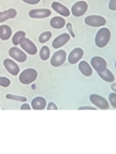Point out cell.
<instances>
[{"instance_id": "obj_1", "label": "cell", "mask_w": 116, "mask_h": 154, "mask_svg": "<svg viewBox=\"0 0 116 154\" xmlns=\"http://www.w3.org/2000/svg\"><path fill=\"white\" fill-rule=\"evenodd\" d=\"M111 32L108 28H100L95 35V44L98 48H105L109 43Z\"/></svg>"}, {"instance_id": "obj_2", "label": "cell", "mask_w": 116, "mask_h": 154, "mask_svg": "<svg viewBox=\"0 0 116 154\" xmlns=\"http://www.w3.org/2000/svg\"><path fill=\"white\" fill-rule=\"evenodd\" d=\"M37 75H39V73L35 69H26L20 73L19 80L23 85H30L37 79Z\"/></svg>"}, {"instance_id": "obj_3", "label": "cell", "mask_w": 116, "mask_h": 154, "mask_svg": "<svg viewBox=\"0 0 116 154\" xmlns=\"http://www.w3.org/2000/svg\"><path fill=\"white\" fill-rule=\"evenodd\" d=\"M89 101L95 106V108L103 109V110H107V109L110 108L108 101L106 100L105 97L98 95V94H92V95H89Z\"/></svg>"}, {"instance_id": "obj_4", "label": "cell", "mask_w": 116, "mask_h": 154, "mask_svg": "<svg viewBox=\"0 0 116 154\" xmlns=\"http://www.w3.org/2000/svg\"><path fill=\"white\" fill-rule=\"evenodd\" d=\"M87 8H88V5L85 0H79L72 6L71 13L76 17H79V16H83L87 12Z\"/></svg>"}, {"instance_id": "obj_5", "label": "cell", "mask_w": 116, "mask_h": 154, "mask_svg": "<svg viewBox=\"0 0 116 154\" xmlns=\"http://www.w3.org/2000/svg\"><path fill=\"white\" fill-rule=\"evenodd\" d=\"M66 57H67V54H66V52H65L64 50H58V51H56L54 56L51 57L50 63H51V65H52L54 67H59V66H62L63 64L65 63Z\"/></svg>"}, {"instance_id": "obj_6", "label": "cell", "mask_w": 116, "mask_h": 154, "mask_svg": "<svg viewBox=\"0 0 116 154\" xmlns=\"http://www.w3.org/2000/svg\"><path fill=\"white\" fill-rule=\"evenodd\" d=\"M106 22V19L101 15H89L85 19V23L91 27H103Z\"/></svg>"}, {"instance_id": "obj_7", "label": "cell", "mask_w": 116, "mask_h": 154, "mask_svg": "<svg viewBox=\"0 0 116 154\" xmlns=\"http://www.w3.org/2000/svg\"><path fill=\"white\" fill-rule=\"evenodd\" d=\"M8 54H9V56H11L14 60H16V62H19V63H23L27 60V54H24V51H23V50H20V49L16 48V46L11 48L9 51H8Z\"/></svg>"}, {"instance_id": "obj_8", "label": "cell", "mask_w": 116, "mask_h": 154, "mask_svg": "<svg viewBox=\"0 0 116 154\" xmlns=\"http://www.w3.org/2000/svg\"><path fill=\"white\" fill-rule=\"evenodd\" d=\"M20 46L22 48L23 51L27 52L28 54H31V56H33V54H37V48H36V45H35L29 38H27V37L23 38V41L21 42V44H20Z\"/></svg>"}, {"instance_id": "obj_9", "label": "cell", "mask_w": 116, "mask_h": 154, "mask_svg": "<svg viewBox=\"0 0 116 154\" xmlns=\"http://www.w3.org/2000/svg\"><path fill=\"white\" fill-rule=\"evenodd\" d=\"M91 66L92 69H94L96 72H101L107 67V62L102 58V57H99V56H95L91 59Z\"/></svg>"}, {"instance_id": "obj_10", "label": "cell", "mask_w": 116, "mask_h": 154, "mask_svg": "<svg viewBox=\"0 0 116 154\" xmlns=\"http://www.w3.org/2000/svg\"><path fill=\"white\" fill-rule=\"evenodd\" d=\"M83 57H84V50L81 48H76L67 56V60L70 64H77Z\"/></svg>"}, {"instance_id": "obj_11", "label": "cell", "mask_w": 116, "mask_h": 154, "mask_svg": "<svg viewBox=\"0 0 116 154\" xmlns=\"http://www.w3.org/2000/svg\"><path fill=\"white\" fill-rule=\"evenodd\" d=\"M51 14V11L48 8H39V9H30L29 16L31 19H44Z\"/></svg>"}, {"instance_id": "obj_12", "label": "cell", "mask_w": 116, "mask_h": 154, "mask_svg": "<svg viewBox=\"0 0 116 154\" xmlns=\"http://www.w3.org/2000/svg\"><path fill=\"white\" fill-rule=\"evenodd\" d=\"M4 66H5V69H7V72H9L13 75H17L20 73L19 65L14 60H12V59H5L4 60Z\"/></svg>"}, {"instance_id": "obj_13", "label": "cell", "mask_w": 116, "mask_h": 154, "mask_svg": "<svg viewBox=\"0 0 116 154\" xmlns=\"http://www.w3.org/2000/svg\"><path fill=\"white\" fill-rule=\"evenodd\" d=\"M71 38V36H70L69 34H62V35H59V36H57L55 41L52 42V46H54L55 49H61L62 46H64L67 42L70 41Z\"/></svg>"}, {"instance_id": "obj_14", "label": "cell", "mask_w": 116, "mask_h": 154, "mask_svg": "<svg viewBox=\"0 0 116 154\" xmlns=\"http://www.w3.org/2000/svg\"><path fill=\"white\" fill-rule=\"evenodd\" d=\"M51 7L52 9H55L58 14H61L62 16H69L71 14V12L69 11V8L66 7L65 5H63L61 2H57V1H55L51 4Z\"/></svg>"}, {"instance_id": "obj_15", "label": "cell", "mask_w": 116, "mask_h": 154, "mask_svg": "<svg viewBox=\"0 0 116 154\" xmlns=\"http://www.w3.org/2000/svg\"><path fill=\"white\" fill-rule=\"evenodd\" d=\"M31 108L34 110H43L46 108V100L42 96H37L31 101Z\"/></svg>"}, {"instance_id": "obj_16", "label": "cell", "mask_w": 116, "mask_h": 154, "mask_svg": "<svg viewBox=\"0 0 116 154\" xmlns=\"http://www.w3.org/2000/svg\"><path fill=\"white\" fill-rule=\"evenodd\" d=\"M16 9L14 8H9V9H6V11H2L0 12V22H5L9 19H14L16 16Z\"/></svg>"}, {"instance_id": "obj_17", "label": "cell", "mask_w": 116, "mask_h": 154, "mask_svg": "<svg viewBox=\"0 0 116 154\" xmlns=\"http://www.w3.org/2000/svg\"><path fill=\"white\" fill-rule=\"evenodd\" d=\"M99 73V77L102 79V80H105V81H107V82H114L115 81V75L113 74V72L108 69L107 67L103 69V71H101V72H98Z\"/></svg>"}, {"instance_id": "obj_18", "label": "cell", "mask_w": 116, "mask_h": 154, "mask_svg": "<svg viewBox=\"0 0 116 154\" xmlns=\"http://www.w3.org/2000/svg\"><path fill=\"white\" fill-rule=\"evenodd\" d=\"M65 24H66V22H65V19L63 16H55L50 20V26L55 29H62Z\"/></svg>"}, {"instance_id": "obj_19", "label": "cell", "mask_w": 116, "mask_h": 154, "mask_svg": "<svg viewBox=\"0 0 116 154\" xmlns=\"http://www.w3.org/2000/svg\"><path fill=\"white\" fill-rule=\"evenodd\" d=\"M9 37H12V28L6 24L0 26V39L7 41L9 39Z\"/></svg>"}, {"instance_id": "obj_20", "label": "cell", "mask_w": 116, "mask_h": 154, "mask_svg": "<svg viewBox=\"0 0 116 154\" xmlns=\"http://www.w3.org/2000/svg\"><path fill=\"white\" fill-rule=\"evenodd\" d=\"M79 71L81 72V74H84L85 77H91L93 73L92 66L87 62H80L79 63Z\"/></svg>"}, {"instance_id": "obj_21", "label": "cell", "mask_w": 116, "mask_h": 154, "mask_svg": "<svg viewBox=\"0 0 116 154\" xmlns=\"http://www.w3.org/2000/svg\"><path fill=\"white\" fill-rule=\"evenodd\" d=\"M24 37H26V32L23 30H20L14 34V36L12 37V42H13L14 45H20Z\"/></svg>"}, {"instance_id": "obj_22", "label": "cell", "mask_w": 116, "mask_h": 154, "mask_svg": "<svg viewBox=\"0 0 116 154\" xmlns=\"http://www.w3.org/2000/svg\"><path fill=\"white\" fill-rule=\"evenodd\" d=\"M39 57L42 60H48L50 58V49L48 46H42V49L39 50Z\"/></svg>"}, {"instance_id": "obj_23", "label": "cell", "mask_w": 116, "mask_h": 154, "mask_svg": "<svg viewBox=\"0 0 116 154\" xmlns=\"http://www.w3.org/2000/svg\"><path fill=\"white\" fill-rule=\"evenodd\" d=\"M51 36H52V32L51 31H44V32H42L39 35V43H46L49 39L51 38Z\"/></svg>"}, {"instance_id": "obj_24", "label": "cell", "mask_w": 116, "mask_h": 154, "mask_svg": "<svg viewBox=\"0 0 116 154\" xmlns=\"http://www.w3.org/2000/svg\"><path fill=\"white\" fill-rule=\"evenodd\" d=\"M6 99L13 101H19V102H27V99L24 96H20V95H12V94H7Z\"/></svg>"}, {"instance_id": "obj_25", "label": "cell", "mask_w": 116, "mask_h": 154, "mask_svg": "<svg viewBox=\"0 0 116 154\" xmlns=\"http://www.w3.org/2000/svg\"><path fill=\"white\" fill-rule=\"evenodd\" d=\"M11 80L6 77H0V86L1 87H9Z\"/></svg>"}, {"instance_id": "obj_26", "label": "cell", "mask_w": 116, "mask_h": 154, "mask_svg": "<svg viewBox=\"0 0 116 154\" xmlns=\"http://www.w3.org/2000/svg\"><path fill=\"white\" fill-rule=\"evenodd\" d=\"M109 102H110V104H111V108L115 109L116 108V94H115V92L111 93V94L109 95Z\"/></svg>"}, {"instance_id": "obj_27", "label": "cell", "mask_w": 116, "mask_h": 154, "mask_svg": "<svg viewBox=\"0 0 116 154\" xmlns=\"http://www.w3.org/2000/svg\"><path fill=\"white\" fill-rule=\"evenodd\" d=\"M46 109L48 110H57V106L55 104V103H52V102H49L48 104H46Z\"/></svg>"}, {"instance_id": "obj_28", "label": "cell", "mask_w": 116, "mask_h": 154, "mask_svg": "<svg viewBox=\"0 0 116 154\" xmlns=\"http://www.w3.org/2000/svg\"><path fill=\"white\" fill-rule=\"evenodd\" d=\"M109 9L110 11H116V0H110L109 1Z\"/></svg>"}, {"instance_id": "obj_29", "label": "cell", "mask_w": 116, "mask_h": 154, "mask_svg": "<svg viewBox=\"0 0 116 154\" xmlns=\"http://www.w3.org/2000/svg\"><path fill=\"white\" fill-rule=\"evenodd\" d=\"M23 2H26V4H29V5H36V4H39L41 0H22Z\"/></svg>"}, {"instance_id": "obj_30", "label": "cell", "mask_w": 116, "mask_h": 154, "mask_svg": "<svg viewBox=\"0 0 116 154\" xmlns=\"http://www.w3.org/2000/svg\"><path fill=\"white\" fill-rule=\"evenodd\" d=\"M31 106H29V104H27V103H23L22 106H21V110H30Z\"/></svg>"}, {"instance_id": "obj_31", "label": "cell", "mask_w": 116, "mask_h": 154, "mask_svg": "<svg viewBox=\"0 0 116 154\" xmlns=\"http://www.w3.org/2000/svg\"><path fill=\"white\" fill-rule=\"evenodd\" d=\"M80 110H95V107H87V106H85V107H80Z\"/></svg>"}, {"instance_id": "obj_32", "label": "cell", "mask_w": 116, "mask_h": 154, "mask_svg": "<svg viewBox=\"0 0 116 154\" xmlns=\"http://www.w3.org/2000/svg\"><path fill=\"white\" fill-rule=\"evenodd\" d=\"M111 89H113V91H114V92H115V89H116V86L114 85V84H113V85H111Z\"/></svg>"}]
</instances>
